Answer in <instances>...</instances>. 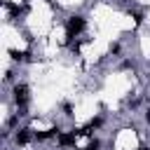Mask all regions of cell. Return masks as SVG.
I'll return each instance as SVG.
<instances>
[{"label": "cell", "mask_w": 150, "mask_h": 150, "mask_svg": "<svg viewBox=\"0 0 150 150\" xmlns=\"http://www.w3.org/2000/svg\"><path fill=\"white\" fill-rule=\"evenodd\" d=\"M82 28H84V19H82V16H70V19H68V26H66L68 38H75Z\"/></svg>", "instance_id": "cell-1"}, {"label": "cell", "mask_w": 150, "mask_h": 150, "mask_svg": "<svg viewBox=\"0 0 150 150\" xmlns=\"http://www.w3.org/2000/svg\"><path fill=\"white\" fill-rule=\"evenodd\" d=\"M28 138H30V134H28V129H21V134H16V143H28Z\"/></svg>", "instance_id": "cell-3"}, {"label": "cell", "mask_w": 150, "mask_h": 150, "mask_svg": "<svg viewBox=\"0 0 150 150\" xmlns=\"http://www.w3.org/2000/svg\"><path fill=\"white\" fill-rule=\"evenodd\" d=\"M14 101H16V105H26V101H28V89H26V87H14Z\"/></svg>", "instance_id": "cell-2"}, {"label": "cell", "mask_w": 150, "mask_h": 150, "mask_svg": "<svg viewBox=\"0 0 150 150\" xmlns=\"http://www.w3.org/2000/svg\"><path fill=\"white\" fill-rule=\"evenodd\" d=\"M84 150H98V143H91L89 148H84Z\"/></svg>", "instance_id": "cell-4"}]
</instances>
